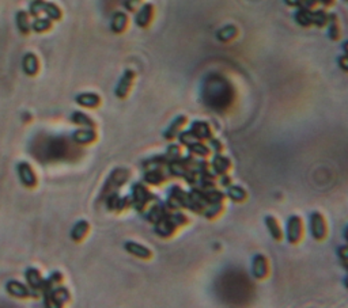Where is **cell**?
Instances as JSON below:
<instances>
[{"instance_id":"obj_1","label":"cell","mask_w":348,"mask_h":308,"mask_svg":"<svg viewBox=\"0 0 348 308\" xmlns=\"http://www.w3.org/2000/svg\"><path fill=\"white\" fill-rule=\"evenodd\" d=\"M156 200H158V197L155 194H152L151 190L144 183L139 182L135 183L132 186L131 201H132V206L138 210L139 213H144V210L147 209L148 206Z\"/></svg>"},{"instance_id":"obj_2","label":"cell","mask_w":348,"mask_h":308,"mask_svg":"<svg viewBox=\"0 0 348 308\" xmlns=\"http://www.w3.org/2000/svg\"><path fill=\"white\" fill-rule=\"evenodd\" d=\"M305 237V224L304 220L298 214H293L287 219L286 225V239L293 246L299 245L304 241Z\"/></svg>"},{"instance_id":"obj_3","label":"cell","mask_w":348,"mask_h":308,"mask_svg":"<svg viewBox=\"0 0 348 308\" xmlns=\"http://www.w3.org/2000/svg\"><path fill=\"white\" fill-rule=\"evenodd\" d=\"M130 171L127 170V169H116V170H113L112 174L109 175V178L106 179V182L103 185L102 192H101V198H106L109 194L117 192L130 179Z\"/></svg>"},{"instance_id":"obj_4","label":"cell","mask_w":348,"mask_h":308,"mask_svg":"<svg viewBox=\"0 0 348 308\" xmlns=\"http://www.w3.org/2000/svg\"><path fill=\"white\" fill-rule=\"evenodd\" d=\"M310 233H312L313 239L317 242L325 241L328 238V234H329L328 221L321 212H313L310 214Z\"/></svg>"},{"instance_id":"obj_5","label":"cell","mask_w":348,"mask_h":308,"mask_svg":"<svg viewBox=\"0 0 348 308\" xmlns=\"http://www.w3.org/2000/svg\"><path fill=\"white\" fill-rule=\"evenodd\" d=\"M71 300V293L67 288L57 286L44 292V304L46 307H63Z\"/></svg>"},{"instance_id":"obj_6","label":"cell","mask_w":348,"mask_h":308,"mask_svg":"<svg viewBox=\"0 0 348 308\" xmlns=\"http://www.w3.org/2000/svg\"><path fill=\"white\" fill-rule=\"evenodd\" d=\"M180 229H181V228L176 224V221H174L173 217H171V210L166 214L163 219H161L159 221H156V223L154 224V233L159 238H162V239H170V238H173L176 234L179 233Z\"/></svg>"},{"instance_id":"obj_7","label":"cell","mask_w":348,"mask_h":308,"mask_svg":"<svg viewBox=\"0 0 348 308\" xmlns=\"http://www.w3.org/2000/svg\"><path fill=\"white\" fill-rule=\"evenodd\" d=\"M171 177H170L167 167H151V169H146L144 171L143 181L147 185L151 186H162L163 183L169 182Z\"/></svg>"},{"instance_id":"obj_8","label":"cell","mask_w":348,"mask_h":308,"mask_svg":"<svg viewBox=\"0 0 348 308\" xmlns=\"http://www.w3.org/2000/svg\"><path fill=\"white\" fill-rule=\"evenodd\" d=\"M6 290L9 292L10 295L17 297V299H26V297H37L38 292L34 289H31L30 286L25 285L23 282L17 281V280H10L6 284Z\"/></svg>"},{"instance_id":"obj_9","label":"cell","mask_w":348,"mask_h":308,"mask_svg":"<svg viewBox=\"0 0 348 308\" xmlns=\"http://www.w3.org/2000/svg\"><path fill=\"white\" fill-rule=\"evenodd\" d=\"M185 198H187V192L183 188H180L179 185H173L170 188L165 204L170 210L184 209Z\"/></svg>"},{"instance_id":"obj_10","label":"cell","mask_w":348,"mask_h":308,"mask_svg":"<svg viewBox=\"0 0 348 308\" xmlns=\"http://www.w3.org/2000/svg\"><path fill=\"white\" fill-rule=\"evenodd\" d=\"M252 274L256 280L264 281L269 276V261L265 255L257 254L252 262Z\"/></svg>"},{"instance_id":"obj_11","label":"cell","mask_w":348,"mask_h":308,"mask_svg":"<svg viewBox=\"0 0 348 308\" xmlns=\"http://www.w3.org/2000/svg\"><path fill=\"white\" fill-rule=\"evenodd\" d=\"M170 209L166 206L165 202H162L159 198L154 201L151 205L148 206L147 209L144 210V216L147 221H150L151 224H155L156 221H159L161 219H163L166 214L169 213Z\"/></svg>"},{"instance_id":"obj_12","label":"cell","mask_w":348,"mask_h":308,"mask_svg":"<svg viewBox=\"0 0 348 308\" xmlns=\"http://www.w3.org/2000/svg\"><path fill=\"white\" fill-rule=\"evenodd\" d=\"M135 78H136V73H135L132 69H127V71L123 73L120 81L117 83L116 90H114V94H116L117 98L124 99L128 97L131 89H132V85H134Z\"/></svg>"},{"instance_id":"obj_13","label":"cell","mask_w":348,"mask_h":308,"mask_svg":"<svg viewBox=\"0 0 348 308\" xmlns=\"http://www.w3.org/2000/svg\"><path fill=\"white\" fill-rule=\"evenodd\" d=\"M189 130L192 132L193 136L199 141L207 143V141H210L211 138L215 137L214 130H212V128H211V125L207 121H193Z\"/></svg>"},{"instance_id":"obj_14","label":"cell","mask_w":348,"mask_h":308,"mask_svg":"<svg viewBox=\"0 0 348 308\" xmlns=\"http://www.w3.org/2000/svg\"><path fill=\"white\" fill-rule=\"evenodd\" d=\"M106 200V208L112 212H124L125 209H128L130 206H132V201H131V196L128 197H121L117 192L109 194L105 198Z\"/></svg>"},{"instance_id":"obj_15","label":"cell","mask_w":348,"mask_h":308,"mask_svg":"<svg viewBox=\"0 0 348 308\" xmlns=\"http://www.w3.org/2000/svg\"><path fill=\"white\" fill-rule=\"evenodd\" d=\"M188 122H189V120H188L187 116H184V114L177 116L171 121V124L167 126V129L163 132V138H165L166 141H174V140H177L179 134L181 133L184 130V128L188 125Z\"/></svg>"},{"instance_id":"obj_16","label":"cell","mask_w":348,"mask_h":308,"mask_svg":"<svg viewBox=\"0 0 348 308\" xmlns=\"http://www.w3.org/2000/svg\"><path fill=\"white\" fill-rule=\"evenodd\" d=\"M17 173H18L19 181L22 182L23 186L26 188H34L37 185V175L27 162H21L17 166Z\"/></svg>"},{"instance_id":"obj_17","label":"cell","mask_w":348,"mask_h":308,"mask_svg":"<svg viewBox=\"0 0 348 308\" xmlns=\"http://www.w3.org/2000/svg\"><path fill=\"white\" fill-rule=\"evenodd\" d=\"M211 169L214 171L215 174L218 175H223V174H228L230 171L233 170V162L230 158L224 157L223 153H215L214 158L211 159L210 162Z\"/></svg>"},{"instance_id":"obj_18","label":"cell","mask_w":348,"mask_h":308,"mask_svg":"<svg viewBox=\"0 0 348 308\" xmlns=\"http://www.w3.org/2000/svg\"><path fill=\"white\" fill-rule=\"evenodd\" d=\"M124 249L127 253H130L131 255H134L139 259H144V261H148V259L152 258V251L148 249L147 246L142 245V243H138V242L128 241L124 243Z\"/></svg>"},{"instance_id":"obj_19","label":"cell","mask_w":348,"mask_h":308,"mask_svg":"<svg viewBox=\"0 0 348 308\" xmlns=\"http://www.w3.org/2000/svg\"><path fill=\"white\" fill-rule=\"evenodd\" d=\"M154 6L151 3H146L140 9L138 10V13L135 15V23L138 25L140 29H146L151 25L152 19H154Z\"/></svg>"},{"instance_id":"obj_20","label":"cell","mask_w":348,"mask_h":308,"mask_svg":"<svg viewBox=\"0 0 348 308\" xmlns=\"http://www.w3.org/2000/svg\"><path fill=\"white\" fill-rule=\"evenodd\" d=\"M72 140L76 144L86 145V144H91L97 140V132L93 128H82V129H76L72 133Z\"/></svg>"},{"instance_id":"obj_21","label":"cell","mask_w":348,"mask_h":308,"mask_svg":"<svg viewBox=\"0 0 348 308\" xmlns=\"http://www.w3.org/2000/svg\"><path fill=\"white\" fill-rule=\"evenodd\" d=\"M25 280H26L27 285L30 286L31 289L41 290L42 285H44V278L41 276V273L38 269L36 268H27L25 272Z\"/></svg>"},{"instance_id":"obj_22","label":"cell","mask_w":348,"mask_h":308,"mask_svg":"<svg viewBox=\"0 0 348 308\" xmlns=\"http://www.w3.org/2000/svg\"><path fill=\"white\" fill-rule=\"evenodd\" d=\"M265 225H267L268 233L272 237L273 241H283L284 233H283V229H281V225L280 223H279V220H277L275 216H271V214L267 216V217H265Z\"/></svg>"},{"instance_id":"obj_23","label":"cell","mask_w":348,"mask_h":308,"mask_svg":"<svg viewBox=\"0 0 348 308\" xmlns=\"http://www.w3.org/2000/svg\"><path fill=\"white\" fill-rule=\"evenodd\" d=\"M75 102L79 106L89 107V109H95L101 103V97L95 93H82L75 97Z\"/></svg>"},{"instance_id":"obj_24","label":"cell","mask_w":348,"mask_h":308,"mask_svg":"<svg viewBox=\"0 0 348 308\" xmlns=\"http://www.w3.org/2000/svg\"><path fill=\"white\" fill-rule=\"evenodd\" d=\"M128 27V15L124 11H117L112 17L110 21V30L116 34L125 32V29Z\"/></svg>"},{"instance_id":"obj_25","label":"cell","mask_w":348,"mask_h":308,"mask_svg":"<svg viewBox=\"0 0 348 308\" xmlns=\"http://www.w3.org/2000/svg\"><path fill=\"white\" fill-rule=\"evenodd\" d=\"M188 152L192 153L193 157L203 158V159H208L212 153V149L210 148L208 144H205L204 141H195V143L189 144L187 147Z\"/></svg>"},{"instance_id":"obj_26","label":"cell","mask_w":348,"mask_h":308,"mask_svg":"<svg viewBox=\"0 0 348 308\" xmlns=\"http://www.w3.org/2000/svg\"><path fill=\"white\" fill-rule=\"evenodd\" d=\"M22 69L27 76H34L40 69V63L36 54L26 53L22 58Z\"/></svg>"},{"instance_id":"obj_27","label":"cell","mask_w":348,"mask_h":308,"mask_svg":"<svg viewBox=\"0 0 348 308\" xmlns=\"http://www.w3.org/2000/svg\"><path fill=\"white\" fill-rule=\"evenodd\" d=\"M226 197L233 202L237 204H242L248 200V192L242 186L238 185H230L226 190Z\"/></svg>"},{"instance_id":"obj_28","label":"cell","mask_w":348,"mask_h":308,"mask_svg":"<svg viewBox=\"0 0 348 308\" xmlns=\"http://www.w3.org/2000/svg\"><path fill=\"white\" fill-rule=\"evenodd\" d=\"M328 37H329L332 41H339L340 37H341V29H340V22L339 17L336 15L335 13L329 14V18H328Z\"/></svg>"},{"instance_id":"obj_29","label":"cell","mask_w":348,"mask_h":308,"mask_svg":"<svg viewBox=\"0 0 348 308\" xmlns=\"http://www.w3.org/2000/svg\"><path fill=\"white\" fill-rule=\"evenodd\" d=\"M70 120H71L72 124L82 126V128H93V129H95L94 120H91V117L87 116L83 112H74L71 114V117H70Z\"/></svg>"},{"instance_id":"obj_30","label":"cell","mask_w":348,"mask_h":308,"mask_svg":"<svg viewBox=\"0 0 348 308\" xmlns=\"http://www.w3.org/2000/svg\"><path fill=\"white\" fill-rule=\"evenodd\" d=\"M90 224L87 220H79L76 221L75 225L71 229V239L74 242H81L86 237V234L89 233Z\"/></svg>"},{"instance_id":"obj_31","label":"cell","mask_w":348,"mask_h":308,"mask_svg":"<svg viewBox=\"0 0 348 308\" xmlns=\"http://www.w3.org/2000/svg\"><path fill=\"white\" fill-rule=\"evenodd\" d=\"M237 36H238V29L234 25H227V26L222 27L216 33V38L220 42H230L234 38H237Z\"/></svg>"},{"instance_id":"obj_32","label":"cell","mask_w":348,"mask_h":308,"mask_svg":"<svg viewBox=\"0 0 348 308\" xmlns=\"http://www.w3.org/2000/svg\"><path fill=\"white\" fill-rule=\"evenodd\" d=\"M224 212V202H215V204H210L207 206L203 212V216H204L207 220H216L218 217H220Z\"/></svg>"},{"instance_id":"obj_33","label":"cell","mask_w":348,"mask_h":308,"mask_svg":"<svg viewBox=\"0 0 348 308\" xmlns=\"http://www.w3.org/2000/svg\"><path fill=\"white\" fill-rule=\"evenodd\" d=\"M312 11L313 10H305L298 9L294 14L295 22L298 23L299 26L302 27H310L313 26V19H312Z\"/></svg>"},{"instance_id":"obj_34","label":"cell","mask_w":348,"mask_h":308,"mask_svg":"<svg viewBox=\"0 0 348 308\" xmlns=\"http://www.w3.org/2000/svg\"><path fill=\"white\" fill-rule=\"evenodd\" d=\"M328 18H329V14L326 13L325 9H314L312 11V19L313 25L316 27H325L328 25Z\"/></svg>"},{"instance_id":"obj_35","label":"cell","mask_w":348,"mask_h":308,"mask_svg":"<svg viewBox=\"0 0 348 308\" xmlns=\"http://www.w3.org/2000/svg\"><path fill=\"white\" fill-rule=\"evenodd\" d=\"M15 19H17V26H18L19 32L23 34H29L31 30V23L29 22V15L26 11H18Z\"/></svg>"},{"instance_id":"obj_36","label":"cell","mask_w":348,"mask_h":308,"mask_svg":"<svg viewBox=\"0 0 348 308\" xmlns=\"http://www.w3.org/2000/svg\"><path fill=\"white\" fill-rule=\"evenodd\" d=\"M42 13L46 14V17L52 21H59L62 19V10L59 9V6H56L54 3H50V2H45L42 5Z\"/></svg>"},{"instance_id":"obj_37","label":"cell","mask_w":348,"mask_h":308,"mask_svg":"<svg viewBox=\"0 0 348 308\" xmlns=\"http://www.w3.org/2000/svg\"><path fill=\"white\" fill-rule=\"evenodd\" d=\"M50 27H52V19H49L48 17L46 18H36V21L31 23V29L36 33L46 32Z\"/></svg>"},{"instance_id":"obj_38","label":"cell","mask_w":348,"mask_h":308,"mask_svg":"<svg viewBox=\"0 0 348 308\" xmlns=\"http://www.w3.org/2000/svg\"><path fill=\"white\" fill-rule=\"evenodd\" d=\"M171 217H173V220L180 228L187 227V225H189V223H191L189 216H188L187 213L181 212V210H171Z\"/></svg>"},{"instance_id":"obj_39","label":"cell","mask_w":348,"mask_h":308,"mask_svg":"<svg viewBox=\"0 0 348 308\" xmlns=\"http://www.w3.org/2000/svg\"><path fill=\"white\" fill-rule=\"evenodd\" d=\"M166 157L169 158V161H174L183 157V145L181 144H171L167 147L166 151Z\"/></svg>"},{"instance_id":"obj_40","label":"cell","mask_w":348,"mask_h":308,"mask_svg":"<svg viewBox=\"0 0 348 308\" xmlns=\"http://www.w3.org/2000/svg\"><path fill=\"white\" fill-rule=\"evenodd\" d=\"M177 140H179V143L181 144L183 147H188L189 144L195 143V141H199V140H196V137L193 136L191 130H183V132L179 134Z\"/></svg>"},{"instance_id":"obj_41","label":"cell","mask_w":348,"mask_h":308,"mask_svg":"<svg viewBox=\"0 0 348 308\" xmlns=\"http://www.w3.org/2000/svg\"><path fill=\"white\" fill-rule=\"evenodd\" d=\"M42 5H44V0H33L30 5H29V13L33 17H38V14L42 13Z\"/></svg>"},{"instance_id":"obj_42","label":"cell","mask_w":348,"mask_h":308,"mask_svg":"<svg viewBox=\"0 0 348 308\" xmlns=\"http://www.w3.org/2000/svg\"><path fill=\"white\" fill-rule=\"evenodd\" d=\"M208 143V145H210V148L212 149V151L215 152V153H223L224 151V145L223 143L219 140V138L216 137H212L210 140V141H207Z\"/></svg>"},{"instance_id":"obj_43","label":"cell","mask_w":348,"mask_h":308,"mask_svg":"<svg viewBox=\"0 0 348 308\" xmlns=\"http://www.w3.org/2000/svg\"><path fill=\"white\" fill-rule=\"evenodd\" d=\"M318 0H297V9L305 10H314L317 7Z\"/></svg>"},{"instance_id":"obj_44","label":"cell","mask_w":348,"mask_h":308,"mask_svg":"<svg viewBox=\"0 0 348 308\" xmlns=\"http://www.w3.org/2000/svg\"><path fill=\"white\" fill-rule=\"evenodd\" d=\"M124 7L127 11H131V13H134V11H136V10L139 9V6L142 5V0H124Z\"/></svg>"},{"instance_id":"obj_45","label":"cell","mask_w":348,"mask_h":308,"mask_svg":"<svg viewBox=\"0 0 348 308\" xmlns=\"http://www.w3.org/2000/svg\"><path fill=\"white\" fill-rule=\"evenodd\" d=\"M218 183L220 185V186H223V188H228L230 185H233V178H231V175H230V173H228V174L219 175Z\"/></svg>"},{"instance_id":"obj_46","label":"cell","mask_w":348,"mask_h":308,"mask_svg":"<svg viewBox=\"0 0 348 308\" xmlns=\"http://www.w3.org/2000/svg\"><path fill=\"white\" fill-rule=\"evenodd\" d=\"M337 255H339L340 261H341L344 265L348 264V243L347 245L341 246V247H339V250H337Z\"/></svg>"},{"instance_id":"obj_47","label":"cell","mask_w":348,"mask_h":308,"mask_svg":"<svg viewBox=\"0 0 348 308\" xmlns=\"http://www.w3.org/2000/svg\"><path fill=\"white\" fill-rule=\"evenodd\" d=\"M337 64H339L340 69H343L344 72L348 73V54H341L339 58H337Z\"/></svg>"},{"instance_id":"obj_48","label":"cell","mask_w":348,"mask_h":308,"mask_svg":"<svg viewBox=\"0 0 348 308\" xmlns=\"http://www.w3.org/2000/svg\"><path fill=\"white\" fill-rule=\"evenodd\" d=\"M318 3H321L324 7H332L335 5V0H318Z\"/></svg>"},{"instance_id":"obj_49","label":"cell","mask_w":348,"mask_h":308,"mask_svg":"<svg viewBox=\"0 0 348 308\" xmlns=\"http://www.w3.org/2000/svg\"><path fill=\"white\" fill-rule=\"evenodd\" d=\"M284 3H286L288 7H295V6H297V0H284Z\"/></svg>"},{"instance_id":"obj_50","label":"cell","mask_w":348,"mask_h":308,"mask_svg":"<svg viewBox=\"0 0 348 308\" xmlns=\"http://www.w3.org/2000/svg\"><path fill=\"white\" fill-rule=\"evenodd\" d=\"M345 266V270H347V276H345V278H344V286L348 289V264L344 265Z\"/></svg>"},{"instance_id":"obj_51","label":"cell","mask_w":348,"mask_h":308,"mask_svg":"<svg viewBox=\"0 0 348 308\" xmlns=\"http://www.w3.org/2000/svg\"><path fill=\"white\" fill-rule=\"evenodd\" d=\"M341 48H343L344 53L348 54V40H347V41H344V42H343V46H341Z\"/></svg>"},{"instance_id":"obj_52","label":"cell","mask_w":348,"mask_h":308,"mask_svg":"<svg viewBox=\"0 0 348 308\" xmlns=\"http://www.w3.org/2000/svg\"><path fill=\"white\" fill-rule=\"evenodd\" d=\"M344 238H345V242L348 243V225H347V228L344 229Z\"/></svg>"},{"instance_id":"obj_53","label":"cell","mask_w":348,"mask_h":308,"mask_svg":"<svg viewBox=\"0 0 348 308\" xmlns=\"http://www.w3.org/2000/svg\"><path fill=\"white\" fill-rule=\"evenodd\" d=\"M345 2H348V0H345Z\"/></svg>"}]
</instances>
